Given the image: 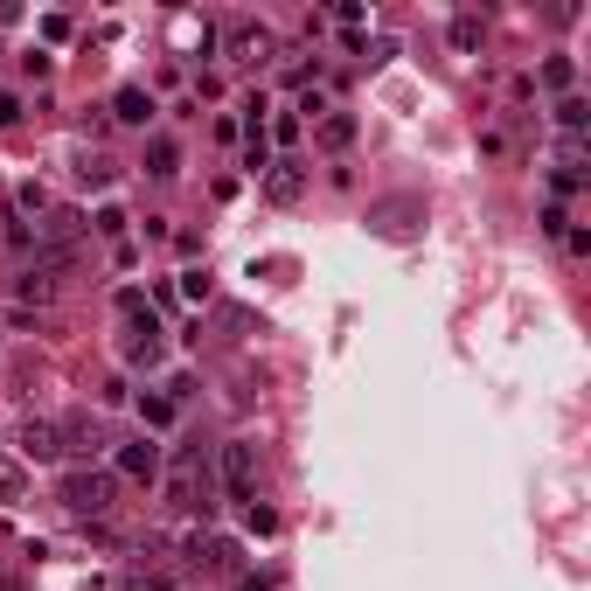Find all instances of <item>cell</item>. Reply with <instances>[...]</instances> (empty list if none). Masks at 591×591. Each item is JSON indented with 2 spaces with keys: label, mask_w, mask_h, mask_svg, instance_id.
<instances>
[{
  "label": "cell",
  "mask_w": 591,
  "mask_h": 591,
  "mask_svg": "<svg viewBox=\"0 0 591 591\" xmlns=\"http://www.w3.org/2000/svg\"><path fill=\"white\" fill-rule=\"evenodd\" d=\"M42 35L49 42H70V14H42Z\"/></svg>",
  "instance_id": "f546056e"
},
{
  "label": "cell",
  "mask_w": 591,
  "mask_h": 591,
  "mask_svg": "<svg viewBox=\"0 0 591 591\" xmlns=\"http://www.w3.org/2000/svg\"><path fill=\"white\" fill-rule=\"evenodd\" d=\"M362 14H369V7H362V0H341V7H334V21H341V28H348V35H355V28H362Z\"/></svg>",
  "instance_id": "83f0119b"
},
{
  "label": "cell",
  "mask_w": 591,
  "mask_h": 591,
  "mask_svg": "<svg viewBox=\"0 0 591 591\" xmlns=\"http://www.w3.org/2000/svg\"><path fill=\"white\" fill-rule=\"evenodd\" d=\"M244 167H251V174H265V167H272V147H265V133H251V140H244Z\"/></svg>",
  "instance_id": "cb8c5ba5"
},
{
  "label": "cell",
  "mask_w": 591,
  "mask_h": 591,
  "mask_svg": "<svg viewBox=\"0 0 591 591\" xmlns=\"http://www.w3.org/2000/svg\"><path fill=\"white\" fill-rule=\"evenodd\" d=\"M216 293V279H209V265H188V272H181V299H195V306H202V299Z\"/></svg>",
  "instance_id": "7402d4cb"
},
{
  "label": "cell",
  "mask_w": 591,
  "mask_h": 591,
  "mask_svg": "<svg viewBox=\"0 0 591 591\" xmlns=\"http://www.w3.org/2000/svg\"><path fill=\"white\" fill-rule=\"evenodd\" d=\"M223 49H230V63H244V70H258V63H272V49H279V35H272L265 21H230V35H223Z\"/></svg>",
  "instance_id": "8992f818"
},
{
  "label": "cell",
  "mask_w": 591,
  "mask_h": 591,
  "mask_svg": "<svg viewBox=\"0 0 591 591\" xmlns=\"http://www.w3.org/2000/svg\"><path fill=\"white\" fill-rule=\"evenodd\" d=\"M112 174H119V167H112L105 153H84V167H77V181H84V188H112Z\"/></svg>",
  "instance_id": "44dd1931"
},
{
  "label": "cell",
  "mask_w": 591,
  "mask_h": 591,
  "mask_svg": "<svg viewBox=\"0 0 591 591\" xmlns=\"http://www.w3.org/2000/svg\"><path fill=\"white\" fill-rule=\"evenodd\" d=\"M119 355H126V369H160V355H167V341H160V306H147V313L126 320Z\"/></svg>",
  "instance_id": "277c9868"
},
{
  "label": "cell",
  "mask_w": 591,
  "mask_h": 591,
  "mask_svg": "<svg viewBox=\"0 0 591 591\" xmlns=\"http://www.w3.org/2000/svg\"><path fill=\"white\" fill-rule=\"evenodd\" d=\"M98 237H126V216L119 209H98Z\"/></svg>",
  "instance_id": "4dcf8cb0"
},
{
  "label": "cell",
  "mask_w": 591,
  "mask_h": 591,
  "mask_svg": "<svg viewBox=\"0 0 591 591\" xmlns=\"http://www.w3.org/2000/svg\"><path fill=\"white\" fill-rule=\"evenodd\" d=\"M237 591H272V578H265V571H244V578H237Z\"/></svg>",
  "instance_id": "d6a6232c"
},
{
  "label": "cell",
  "mask_w": 591,
  "mask_h": 591,
  "mask_svg": "<svg viewBox=\"0 0 591 591\" xmlns=\"http://www.w3.org/2000/svg\"><path fill=\"white\" fill-rule=\"evenodd\" d=\"M160 466H167V452L140 432V439H126V445H112V473L119 480H140V487H153L160 480Z\"/></svg>",
  "instance_id": "5b68a950"
},
{
  "label": "cell",
  "mask_w": 591,
  "mask_h": 591,
  "mask_svg": "<svg viewBox=\"0 0 591 591\" xmlns=\"http://www.w3.org/2000/svg\"><path fill=\"white\" fill-rule=\"evenodd\" d=\"M550 119H557V133H564V140H585V126H591V105L578 98V91H571V98H557V112H550Z\"/></svg>",
  "instance_id": "5bb4252c"
},
{
  "label": "cell",
  "mask_w": 591,
  "mask_h": 591,
  "mask_svg": "<svg viewBox=\"0 0 591 591\" xmlns=\"http://www.w3.org/2000/svg\"><path fill=\"white\" fill-rule=\"evenodd\" d=\"M0 591H14V585H7V578H0Z\"/></svg>",
  "instance_id": "836d02e7"
},
{
  "label": "cell",
  "mask_w": 591,
  "mask_h": 591,
  "mask_svg": "<svg viewBox=\"0 0 591 591\" xmlns=\"http://www.w3.org/2000/svg\"><path fill=\"white\" fill-rule=\"evenodd\" d=\"M181 550H188L195 571H237V564H244V543H237V536H216V529H195Z\"/></svg>",
  "instance_id": "52a82bcc"
},
{
  "label": "cell",
  "mask_w": 591,
  "mask_h": 591,
  "mask_svg": "<svg viewBox=\"0 0 591 591\" xmlns=\"http://www.w3.org/2000/svg\"><path fill=\"white\" fill-rule=\"evenodd\" d=\"M480 35H487V28H480V14H452V28H445V42H452L459 56H473V49H480Z\"/></svg>",
  "instance_id": "2e32d148"
},
{
  "label": "cell",
  "mask_w": 591,
  "mask_h": 591,
  "mask_svg": "<svg viewBox=\"0 0 591 591\" xmlns=\"http://www.w3.org/2000/svg\"><path fill=\"white\" fill-rule=\"evenodd\" d=\"M564 251H571V258H591V230L571 223V230H564Z\"/></svg>",
  "instance_id": "f1b7e54d"
},
{
  "label": "cell",
  "mask_w": 591,
  "mask_h": 591,
  "mask_svg": "<svg viewBox=\"0 0 591 591\" xmlns=\"http://www.w3.org/2000/svg\"><path fill=\"white\" fill-rule=\"evenodd\" d=\"M313 140H320L327 153H348V147H355V112H320Z\"/></svg>",
  "instance_id": "7c38bea8"
},
{
  "label": "cell",
  "mask_w": 591,
  "mask_h": 591,
  "mask_svg": "<svg viewBox=\"0 0 591 591\" xmlns=\"http://www.w3.org/2000/svg\"><path fill=\"white\" fill-rule=\"evenodd\" d=\"M21 459H35V466L63 459V432H56V418H21Z\"/></svg>",
  "instance_id": "9c48e42d"
},
{
  "label": "cell",
  "mask_w": 591,
  "mask_h": 591,
  "mask_svg": "<svg viewBox=\"0 0 591 591\" xmlns=\"http://www.w3.org/2000/svg\"><path fill=\"white\" fill-rule=\"evenodd\" d=\"M244 529H251V536H272V529H279V515H272V508H258V501H244Z\"/></svg>",
  "instance_id": "603a6c76"
},
{
  "label": "cell",
  "mask_w": 591,
  "mask_h": 591,
  "mask_svg": "<svg viewBox=\"0 0 591 591\" xmlns=\"http://www.w3.org/2000/svg\"><path fill=\"white\" fill-rule=\"evenodd\" d=\"M216 494L223 501H258V445L251 439L216 445Z\"/></svg>",
  "instance_id": "3957f363"
},
{
  "label": "cell",
  "mask_w": 591,
  "mask_h": 591,
  "mask_svg": "<svg viewBox=\"0 0 591 591\" xmlns=\"http://www.w3.org/2000/svg\"><path fill=\"white\" fill-rule=\"evenodd\" d=\"M550 188H557V195H564V202H571V195H578V188H585V174H578V167H557V174H550Z\"/></svg>",
  "instance_id": "484cf974"
},
{
  "label": "cell",
  "mask_w": 591,
  "mask_h": 591,
  "mask_svg": "<svg viewBox=\"0 0 591 591\" xmlns=\"http://www.w3.org/2000/svg\"><path fill=\"white\" fill-rule=\"evenodd\" d=\"M56 501H63V515H70V522L105 529V522H112V508H119V473H112V466H70V473H63V487H56Z\"/></svg>",
  "instance_id": "7a4b0ae2"
},
{
  "label": "cell",
  "mask_w": 591,
  "mask_h": 591,
  "mask_svg": "<svg viewBox=\"0 0 591 591\" xmlns=\"http://www.w3.org/2000/svg\"><path fill=\"white\" fill-rule=\"evenodd\" d=\"M21 494H28V466H21V459H7V452H0V508H14V501H21Z\"/></svg>",
  "instance_id": "e0dca14e"
},
{
  "label": "cell",
  "mask_w": 591,
  "mask_h": 591,
  "mask_svg": "<svg viewBox=\"0 0 591 591\" xmlns=\"http://www.w3.org/2000/svg\"><path fill=\"white\" fill-rule=\"evenodd\" d=\"M56 432H63V459H70V452H77V459H84V466H91V452H105V425H98V418H91V411H77V418H63V425H56Z\"/></svg>",
  "instance_id": "ba28073f"
},
{
  "label": "cell",
  "mask_w": 591,
  "mask_h": 591,
  "mask_svg": "<svg viewBox=\"0 0 591 591\" xmlns=\"http://www.w3.org/2000/svg\"><path fill=\"white\" fill-rule=\"evenodd\" d=\"M571 84H578V63H571V56H550V63H543V91L571 98Z\"/></svg>",
  "instance_id": "ac0fdd59"
},
{
  "label": "cell",
  "mask_w": 591,
  "mask_h": 591,
  "mask_svg": "<svg viewBox=\"0 0 591 591\" xmlns=\"http://www.w3.org/2000/svg\"><path fill=\"white\" fill-rule=\"evenodd\" d=\"M14 119H21V98H14V91H0V133H7Z\"/></svg>",
  "instance_id": "1f68e13d"
},
{
  "label": "cell",
  "mask_w": 591,
  "mask_h": 591,
  "mask_svg": "<svg viewBox=\"0 0 591 591\" xmlns=\"http://www.w3.org/2000/svg\"><path fill=\"white\" fill-rule=\"evenodd\" d=\"M119 591H174V571H167V564H133Z\"/></svg>",
  "instance_id": "9a60e30c"
},
{
  "label": "cell",
  "mask_w": 591,
  "mask_h": 591,
  "mask_svg": "<svg viewBox=\"0 0 591 591\" xmlns=\"http://www.w3.org/2000/svg\"><path fill=\"white\" fill-rule=\"evenodd\" d=\"M160 501L174 508V515H209L216 508V459L202 452V445H188V452H174L167 466H160Z\"/></svg>",
  "instance_id": "6da1fadb"
},
{
  "label": "cell",
  "mask_w": 591,
  "mask_h": 591,
  "mask_svg": "<svg viewBox=\"0 0 591 591\" xmlns=\"http://www.w3.org/2000/svg\"><path fill=\"white\" fill-rule=\"evenodd\" d=\"M140 167H147L153 181H174V174H181V140H167V133H147V160H140Z\"/></svg>",
  "instance_id": "30bf717a"
},
{
  "label": "cell",
  "mask_w": 591,
  "mask_h": 591,
  "mask_svg": "<svg viewBox=\"0 0 591 591\" xmlns=\"http://www.w3.org/2000/svg\"><path fill=\"white\" fill-rule=\"evenodd\" d=\"M112 119H119V126H147V119H153V91L119 84V91H112Z\"/></svg>",
  "instance_id": "8fae6325"
},
{
  "label": "cell",
  "mask_w": 591,
  "mask_h": 591,
  "mask_svg": "<svg viewBox=\"0 0 591 591\" xmlns=\"http://www.w3.org/2000/svg\"><path fill=\"white\" fill-rule=\"evenodd\" d=\"M14 209H21V216H42V209H49V195H42V188H35V181H28V188H21V195H14Z\"/></svg>",
  "instance_id": "4316f807"
},
{
  "label": "cell",
  "mask_w": 591,
  "mask_h": 591,
  "mask_svg": "<svg viewBox=\"0 0 591 591\" xmlns=\"http://www.w3.org/2000/svg\"><path fill=\"white\" fill-rule=\"evenodd\" d=\"M140 425H147V432H167V425H174V397H140Z\"/></svg>",
  "instance_id": "ffe728a7"
},
{
  "label": "cell",
  "mask_w": 591,
  "mask_h": 591,
  "mask_svg": "<svg viewBox=\"0 0 591 591\" xmlns=\"http://www.w3.org/2000/svg\"><path fill=\"white\" fill-rule=\"evenodd\" d=\"M14 293L28 299V306H42V299H56V279H49V272L35 265V272H21V286H14Z\"/></svg>",
  "instance_id": "d6986e66"
},
{
  "label": "cell",
  "mask_w": 591,
  "mask_h": 591,
  "mask_svg": "<svg viewBox=\"0 0 591 591\" xmlns=\"http://www.w3.org/2000/svg\"><path fill=\"white\" fill-rule=\"evenodd\" d=\"M265 195H272V202H299V195H306V174H299L293 160H272V167H265Z\"/></svg>",
  "instance_id": "4fadbf2b"
},
{
  "label": "cell",
  "mask_w": 591,
  "mask_h": 591,
  "mask_svg": "<svg viewBox=\"0 0 591 591\" xmlns=\"http://www.w3.org/2000/svg\"><path fill=\"white\" fill-rule=\"evenodd\" d=\"M147 306H153V299L140 293V286H126V293L112 299V313H119V320H133V313H147Z\"/></svg>",
  "instance_id": "d4e9b609"
}]
</instances>
